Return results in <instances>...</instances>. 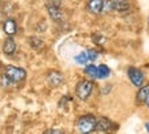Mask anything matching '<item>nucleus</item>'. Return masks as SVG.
Returning a JSON list of instances; mask_svg holds the SVG:
<instances>
[{"mask_svg": "<svg viewBox=\"0 0 149 134\" xmlns=\"http://www.w3.org/2000/svg\"><path fill=\"white\" fill-rule=\"evenodd\" d=\"M93 88H95V84L93 81L91 80H81L77 82L75 85V96H77L79 100L85 101L91 97L92 92H93Z\"/></svg>", "mask_w": 149, "mask_h": 134, "instance_id": "3", "label": "nucleus"}, {"mask_svg": "<svg viewBox=\"0 0 149 134\" xmlns=\"http://www.w3.org/2000/svg\"><path fill=\"white\" fill-rule=\"evenodd\" d=\"M3 31L7 36H14L18 31V23L17 21L13 18H7L6 21H3Z\"/></svg>", "mask_w": 149, "mask_h": 134, "instance_id": "8", "label": "nucleus"}, {"mask_svg": "<svg viewBox=\"0 0 149 134\" xmlns=\"http://www.w3.org/2000/svg\"><path fill=\"white\" fill-rule=\"evenodd\" d=\"M111 75V68L107 64H100L97 66V78L104 80V78H108Z\"/></svg>", "mask_w": 149, "mask_h": 134, "instance_id": "13", "label": "nucleus"}, {"mask_svg": "<svg viewBox=\"0 0 149 134\" xmlns=\"http://www.w3.org/2000/svg\"><path fill=\"white\" fill-rule=\"evenodd\" d=\"M144 105H145V107H148V108H149V94L146 96V98L144 100Z\"/></svg>", "mask_w": 149, "mask_h": 134, "instance_id": "20", "label": "nucleus"}, {"mask_svg": "<svg viewBox=\"0 0 149 134\" xmlns=\"http://www.w3.org/2000/svg\"><path fill=\"white\" fill-rule=\"evenodd\" d=\"M145 129H146V131L149 133V123H146V125H145Z\"/></svg>", "mask_w": 149, "mask_h": 134, "instance_id": "21", "label": "nucleus"}, {"mask_svg": "<svg viewBox=\"0 0 149 134\" xmlns=\"http://www.w3.org/2000/svg\"><path fill=\"white\" fill-rule=\"evenodd\" d=\"M47 82L51 88H58L64 82V77L58 70H52V71H48V74H47Z\"/></svg>", "mask_w": 149, "mask_h": 134, "instance_id": "7", "label": "nucleus"}, {"mask_svg": "<svg viewBox=\"0 0 149 134\" xmlns=\"http://www.w3.org/2000/svg\"><path fill=\"white\" fill-rule=\"evenodd\" d=\"M96 122H97V118L95 115H92V114L82 115L75 122V129H77L78 133H81V134L93 133L96 129Z\"/></svg>", "mask_w": 149, "mask_h": 134, "instance_id": "1", "label": "nucleus"}, {"mask_svg": "<svg viewBox=\"0 0 149 134\" xmlns=\"http://www.w3.org/2000/svg\"><path fill=\"white\" fill-rule=\"evenodd\" d=\"M149 94V85H142L140 86V89L136 94V101L137 104H144V100Z\"/></svg>", "mask_w": 149, "mask_h": 134, "instance_id": "12", "label": "nucleus"}, {"mask_svg": "<svg viewBox=\"0 0 149 134\" xmlns=\"http://www.w3.org/2000/svg\"><path fill=\"white\" fill-rule=\"evenodd\" d=\"M3 21H4V11L0 8V23L3 22Z\"/></svg>", "mask_w": 149, "mask_h": 134, "instance_id": "19", "label": "nucleus"}, {"mask_svg": "<svg viewBox=\"0 0 149 134\" xmlns=\"http://www.w3.org/2000/svg\"><path fill=\"white\" fill-rule=\"evenodd\" d=\"M17 52V43L13 38V36H8L3 43V54L6 56H13Z\"/></svg>", "mask_w": 149, "mask_h": 134, "instance_id": "9", "label": "nucleus"}, {"mask_svg": "<svg viewBox=\"0 0 149 134\" xmlns=\"http://www.w3.org/2000/svg\"><path fill=\"white\" fill-rule=\"evenodd\" d=\"M103 3L104 0H89L86 3V10L91 14L99 15V14L103 13Z\"/></svg>", "mask_w": 149, "mask_h": 134, "instance_id": "10", "label": "nucleus"}, {"mask_svg": "<svg viewBox=\"0 0 149 134\" xmlns=\"http://www.w3.org/2000/svg\"><path fill=\"white\" fill-rule=\"evenodd\" d=\"M84 73H85L88 77H91V78H97V67H96L95 64H88V66L85 67Z\"/></svg>", "mask_w": 149, "mask_h": 134, "instance_id": "14", "label": "nucleus"}, {"mask_svg": "<svg viewBox=\"0 0 149 134\" xmlns=\"http://www.w3.org/2000/svg\"><path fill=\"white\" fill-rule=\"evenodd\" d=\"M47 10H48V14H49V17L54 19L55 22H62L64 21V14L60 8V4L56 3V0L54 1H51L47 4Z\"/></svg>", "mask_w": 149, "mask_h": 134, "instance_id": "5", "label": "nucleus"}, {"mask_svg": "<svg viewBox=\"0 0 149 134\" xmlns=\"http://www.w3.org/2000/svg\"><path fill=\"white\" fill-rule=\"evenodd\" d=\"M131 8L130 0H113V11L118 13H129Z\"/></svg>", "mask_w": 149, "mask_h": 134, "instance_id": "11", "label": "nucleus"}, {"mask_svg": "<svg viewBox=\"0 0 149 134\" xmlns=\"http://www.w3.org/2000/svg\"><path fill=\"white\" fill-rule=\"evenodd\" d=\"M3 75L10 81L11 85H15V84H19V82H23L26 80L27 73L25 68L22 67H17V66H6L4 68V74Z\"/></svg>", "mask_w": 149, "mask_h": 134, "instance_id": "2", "label": "nucleus"}, {"mask_svg": "<svg viewBox=\"0 0 149 134\" xmlns=\"http://www.w3.org/2000/svg\"><path fill=\"white\" fill-rule=\"evenodd\" d=\"M75 62L78 63V64H86V63L89 62V58H88V54L85 52H81L79 55H77L75 56Z\"/></svg>", "mask_w": 149, "mask_h": 134, "instance_id": "15", "label": "nucleus"}, {"mask_svg": "<svg viewBox=\"0 0 149 134\" xmlns=\"http://www.w3.org/2000/svg\"><path fill=\"white\" fill-rule=\"evenodd\" d=\"M118 129V125H115L113 122H111L108 118L101 116L100 119L96 122V129L95 131H100V133H108V131H113Z\"/></svg>", "mask_w": 149, "mask_h": 134, "instance_id": "6", "label": "nucleus"}, {"mask_svg": "<svg viewBox=\"0 0 149 134\" xmlns=\"http://www.w3.org/2000/svg\"><path fill=\"white\" fill-rule=\"evenodd\" d=\"M86 54H88V58H89V62H95L96 59L99 58V52L96 49H88Z\"/></svg>", "mask_w": 149, "mask_h": 134, "instance_id": "16", "label": "nucleus"}, {"mask_svg": "<svg viewBox=\"0 0 149 134\" xmlns=\"http://www.w3.org/2000/svg\"><path fill=\"white\" fill-rule=\"evenodd\" d=\"M64 131L60 129H48L44 131V134H63Z\"/></svg>", "mask_w": 149, "mask_h": 134, "instance_id": "18", "label": "nucleus"}, {"mask_svg": "<svg viewBox=\"0 0 149 134\" xmlns=\"http://www.w3.org/2000/svg\"><path fill=\"white\" fill-rule=\"evenodd\" d=\"M29 43H30V45H32L33 48H40V47H42V41H41L40 38H37V37H30V38H29Z\"/></svg>", "mask_w": 149, "mask_h": 134, "instance_id": "17", "label": "nucleus"}, {"mask_svg": "<svg viewBox=\"0 0 149 134\" xmlns=\"http://www.w3.org/2000/svg\"><path fill=\"white\" fill-rule=\"evenodd\" d=\"M127 77L133 85L136 88H140V86L145 85V75L144 73L141 71L140 68H137L134 66H129L127 67Z\"/></svg>", "mask_w": 149, "mask_h": 134, "instance_id": "4", "label": "nucleus"}]
</instances>
